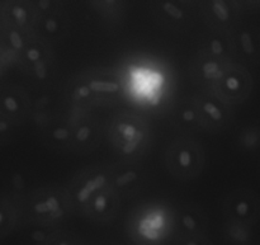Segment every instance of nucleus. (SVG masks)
Masks as SVG:
<instances>
[{"label":"nucleus","instance_id":"nucleus-1","mask_svg":"<svg viewBox=\"0 0 260 245\" xmlns=\"http://www.w3.org/2000/svg\"><path fill=\"white\" fill-rule=\"evenodd\" d=\"M243 146L248 150H255L260 146V127L251 126L241 134Z\"/></svg>","mask_w":260,"mask_h":245},{"label":"nucleus","instance_id":"nucleus-2","mask_svg":"<svg viewBox=\"0 0 260 245\" xmlns=\"http://www.w3.org/2000/svg\"><path fill=\"white\" fill-rule=\"evenodd\" d=\"M229 236L233 240V243L238 245H246L250 241L251 233L250 229L246 225H234L229 230Z\"/></svg>","mask_w":260,"mask_h":245},{"label":"nucleus","instance_id":"nucleus-3","mask_svg":"<svg viewBox=\"0 0 260 245\" xmlns=\"http://www.w3.org/2000/svg\"><path fill=\"white\" fill-rule=\"evenodd\" d=\"M104 185H106V177H104V175H96L94 179L89 180V182L86 183L80 191H79L78 193L79 201H80V202H85V201L90 197V195L94 192V191L99 190V188L103 187Z\"/></svg>","mask_w":260,"mask_h":245},{"label":"nucleus","instance_id":"nucleus-4","mask_svg":"<svg viewBox=\"0 0 260 245\" xmlns=\"http://www.w3.org/2000/svg\"><path fill=\"white\" fill-rule=\"evenodd\" d=\"M240 45L244 53H246L248 56L256 55V42L250 30H243L240 33Z\"/></svg>","mask_w":260,"mask_h":245},{"label":"nucleus","instance_id":"nucleus-5","mask_svg":"<svg viewBox=\"0 0 260 245\" xmlns=\"http://www.w3.org/2000/svg\"><path fill=\"white\" fill-rule=\"evenodd\" d=\"M255 203H251L246 200H241L236 203L235 212L241 219H254L255 218Z\"/></svg>","mask_w":260,"mask_h":245},{"label":"nucleus","instance_id":"nucleus-6","mask_svg":"<svg viewBox=\"0 0 260 245\" xmlns=\"http://www.w3.org/2000/svg\"><path fill=\"white\" fill-rule=\"evenodd\" d=\"M89 88L94 91H107V93H113L119 90V85L113 81H91L89 84Z\"/></svg>","mask_w":260,"mask_h":245},{"label":"nucleus","instance_id":"nucleus-7","mask_svg":"<svg viewBox=\"0 0 260 245\" xmlns=\"http://www.w3.org/2000/svg\"><path fill=\"white\" fill-rule=\"evenodd\" d=\"M212 10L216 17L222 22H226L230 18V10H229L228 4L225 2H218V0L212 2Z\"/></svg>","mask_w":260,"mask_h":245},{"label":"nucleus","instance_id":"nucleus-8","mask_svg":"<svg viewBox=\"0 0 260 245\" xmlns=\"http://www.w3.org/2000/svg\"><path fill=\"white\" fill-rule=\"evenodd\" d=\"M203 76L206 79H217L222 75L220 68L216 63H206L202 68Z\"/></svg>","mask_w":260,"mask_h":245},{"label":"nucleus","instance_id":"nucleus-9","mask_svg":"<svg viewBox=\"0 0 260 245\" xmlns=\"http://www.w3.org/2000/svg\"><path fill=\"white\" fill-rule=\"evenodd\" d=\"M162 8H164V10L170 15V17L175 18V19H182V18L184 17L183 10H180L179 8H178L177 5L173 4V3L165 2L164 4H162Z\"/></svg>","mask_w":260,"mask_h":245},{"label":"nucleus","instance_id":"nucleus-10","mask_svg":"<svg viewBox=\"0 0 260 245\" xmlns=\"http://www.w3.org/2000/svg\"><path fill=\"white\" fill-rule=\"evenodd\" d=\"M141 139H142V132L137 131V134L135 135L134 139H131L129 141H127V144L123 145V147H122V150H123L124 154H131V152L136 149L137 145L140 144Z\"/></svg>","mask_w":260,"mask_h":245},{"label":"nucleus","instance_id":"nucleus-11","mask_svg":"<svg viewBox=\"0 0 260 245\" xmlns=\"http://www.w3.org/2000/svg\"><path fill=\"white\" fill-rule=\"evenodd\" d=\"M203 109H205V112L208 114V116L212 117V118L216 119V121H220V119L222 118V113H221V111L215 106V104L205 103L203 104Z\"/></svg>","mask_w":260,"mask_h":245},{"label":"nucleus","instance_id":"nucleus-12","mask_svg":"<svg viewBox=\"0 0 260 245\" xmlns=\"http://www.w3.org/2000/svg\"><path fill=\"white\" fill-rule=\"evenodd\" d=\"M136 178H137L136 173H135V172H127V173H124V174L119 175V177L117 178L116 185L118 186V187H121V186H126V185H128V183L134 182Z\"/></svg>","mask_w":260,"mask_h":245},{"label":"nucleus","instance_id":"nucleus-13","mask_svg":"<svg viewBox=\"0 0 260 245\" xmlns=\"http://www.w3.org/2000/svg\"><path fill=\"white\" fill-rule=\"evenodd\" d=\"M13 15H14L15 20L18 22V24H24L25 19H27V13L23 8L20 7H14L13 8Z\"/></svg>","mask_w":260,"mask_h":245},{"label":"nucleus","instance_id":"nucleus-14","mask_svg":"<svg viewBox=\"0 0 260 245\" xmlns=\"http://www.w3.org/2000/svg\"><path fill=\"white\" fill-rule=\"evenodd\" d=\"M182 224L183 226H184L185 229H188V230L190 231H194L196 229H197V223H196L194 218L190 215H184L182 218Z\"/></svg>","mask_w":260,"mask_h":245},{"label":"nucleus","instance_id":"nucleus-15","mask_svg":"<svg viewBox=\"0 0 260 245\" xmlns=\"http://www.w3.org/2000/svg\"><path fill=\"white\" fill-rule=\"evenodd\" d=\"M90 91H91V89L89 88V85L79 86V88H76L75 90H74L73 98H74V99L84 98V97H88L89 94H90Z\"/></svg>","mask_w":260,"mask_h":245},{"label":"nucleus","instance_id":"nucleus-16","mask_svg":"<svg viewBox=\"0 0 260 245\" xmlns=\"http://www.w3.org/2000/svg\"><path fill=\"white\" fill-rule=\"evenodd\" d=\"M9 40H10V43H12V46L14 48H17V50H19V48L23 47V41H22V37L19 36V33L18 32H10L9 35Z\"/></svg>","mask_w":260,"mask_h":245},{"label":"nucleus","instance_id":"nucleus-17","mask_svg":"<svg viewBox=\"0 0 260 245\" xmlns=\"http://www.w3.org/2000/svg\"><path fill=\"white\" fill-rule=\"evenodd\" d=\"M89 136H90V127L89 126L80 127L78 130V132H76V140H79L81 142L86 141L89 139Z\"/></svg>","mask_w":260,"mask_h":245},{"label":"nucleus","instance_id":"nucleus-18","mask_svg":"<svg viewBox=\"0 0 260 245\" xmlns=\"http://www.w3.org/2000/svg\"><path fill=\"white\" fill-rule=\"evenodd\" d=\"M35 74L37 75L38 79H45L47 75V70H46V65L42 61H37L35 64Z\"/></svg>","mask_w":260,"mask_h":245},{"label":"nucleus","instance_id":"nucleus-19","mask_svg":"<svg viewBox=\"0 0 260 245\" xmlns=\"http://www.w3.org/2000/svg\"><path fill=\"white\" fill-rule=\"evenodd\" d=\"M45 202H46V206H47V210L50 211V212L55 213V211H58V208H60L57 198L53 197V196H50Z\"/></svg>","mask_w":260,"mask_h":245},{"label":"nucleus","instance_id":"nucleus-20","mask_svg":"<svg viewBox=\"0 0 260 245\" xmlns=\"http://www.w3.org/2000/svg\"><path fill=\"white\" fill-rule=\"evenodd\" d=\"M179 163L182 167H189L190 163H192V157H190V152L188 150H182L180 151Z\"/></svg>","mask_w":260,"mask_h":245},{"label":"nucleus","instance_id":"nucleus-21","mask_svg":"<svg viewBox=\"0 0 260 245\" xmlns=\"http://www.w3.org/2000/svg\"><path fill=\"white\" fill-rule=\"evenodd\" d=\"M106 207H107L106 196H98V197L95 198V202H94V208H95V211L102 212V211L106 210Z\"/></svg>","mask_w":260,"mask_h":245},{"label":"nucleus","instance_id":"nucleus-22","mask_svg":"<svg viewBox=\"0 0 260 245\" xmlns=\"http://www.w3.org/2000/svg\"><path fill=\"white\" fill-rule=\"evenodd\" d=\"M210 48L211 51H212V53H215V55H220V53H222L223 51L222 42H221L220 40H217V38H215V40L211 41Z\"/></svg>","mask_w":260,"mask_h":245},{"label":"nucleus","instance_id":"nucleus-23","mask_svg":"<svg viewBox=\"0 0 260 245\" xmlns=\"http://www.w3.org/2000/svg\"><path fill=\"white\" fill-rule=\"evenodd\" d=\"M122 134H123V137L127 140V141H129L131 139H134L135 135L137 134V130L135 129L134 126H124L122 127Z\"/></svg>","mask_w":260,"mask_h":245},{"label":"nucleus","instance_id":"nucleus-24","mask_svg":"<svg viewBox=\"0 0 260 245\" xmlns=\"http://www.w3.org/2000/svg\"><path fill=\"white\" fill-rule=\"evenodd\" d=\"M69 135H70L69 130L62 129V127H60V129H56L55 131L52 132L53 139H56V140H65V139H68Z\"/></svg>","mask_w":260,"mask_h":245},{"label":"nucleus","instance_id":"nucleus-25","mask_svg":"<svg viewBox=\"0 0 260 245\" xmlns=\"http://www.w3.org/2000/svg\"><path fill=\"white\" fill-rule=\"evenodd\" d=\"M4 104H5V107H7L8 111H10V112L18 111V103H17V101L13 98V97H7V98L4 99Z\"/></svg>","mask_w":260,"mask_h":245},{"label":"nucleus","instance_id":"nucleus-26","mask_svg":"<svg viewBox=\"0 0 260 245\" xmlns=\"http://www.w3.org/2000/svg\"><path fill=\"white\" fill-rule=\"evenodd\" d=\"M226 84H228V88L230 89V90H238L241 85L240 80H239L236 76H230V78L228 79V81H226Z\"/></svg>","mask_w":260,"mask_h":245},{"label":"nucleus","instance_id":"nucleus-27","mask_svg":"<svg viewBox=\"0 0 260 245\" xmlns=\"http://www.w3.org/2000/svg\"><path fill=\"white\" fill-rule=\"evenodd\" d=\"M30 239L36 243H42V241L46 240V234L41 230H35L30 234Z\"/></svg>","mask_w":260,"mask_h":245},{"label":"nucleus","instance_id":"nucleus-28","mask_svg":"<svg viewBox=\"0 0 260 245\" xmlns=\"http://www.w3.org/2000/svg\"><path fill=\"white\" fill-rule=\"evenodd\" d=\"M27 57L29 58L30 61H33V63H37L41 57V52L37 50V48H30V50H28L27 52Z\"/></svg>","mask_w":260,"mask_h":245},{"label":"nucleus","instance_id":"nucleus-29","mask_svg":"<svg viewBox=\"0 0 260 245\" xmlns=\"http://www.w3.org/2000/svg\"><path fill=\"white\" fill-rule=\"evenodd\" d=\"M45 28H46V30H47V32H50V33L56 32V30H57V28H58L57 22H56V20H53V19L46 20Z\"/></svg>","mask_w":260,"mask_h":245},{"label":"nucleus","instance_id":"nucleus-30","mask_svg":"<svg viewBox=\"0 0 260 245\" xmlns=\"http://www.w3.org/2000/svg\"><path fill=\"white\" fill-rule=\"evenodd\" d=\"M182 118L184 119L185 122H190L194 119V112L192 111V109H187V111H184L182 113Z\"/></svg>","mask_w":260,"mask_h":245},{"label":"nucleus","instance_id":"nucleus-31","mask_svg":"<svg viewBox=\"0 0 260 245\" xmlns=\"http://www.w3.org/2000/svg\"><path fill=\"white\" fill-rule=\"evenodd\" d=\"M13 185H14L17 188H23V186H24V182H23L22 175L15 174L14 177H13Z\"/></svg>","mask_w":260,"mask_h":245},{"label":"nucleus","instance_id":"nucleus-32","mask_svg":"<svg viewBox=\"0 0 260 245\" xmlns=\"http://www.w3.org/2000/svg\"><path fill=\"white\" fill-rule=\"evenodd\" d=\"M35 211L37 213H45L48 212L47 210V206H46V202H40L35 206Z\"/></svg>","mask_w":260,"mask_h":245},{"label":"nucleus","instance_id":"nucleus-33","mask_svg":"<svg viewBox=\"0 0 260 245\" xmlns=\"http://www.w3.org/2000/svg\"><path fill=\"white\" fill-rule=\"evenodd\" d=\"M182 245H206V244L201 243V241L196 240V239H188V240H185Z\"/></svg>","mask_w":260,"mask_h":245},{"label":"nucleus","instance_id":"nucleus-34","mask_svg":"<svg viewBox=\"0 0 260 245\" xmlns=\"http://www.w3.org/2000/svg\"><path fill=\"white\" fill-rule=\"evenodd\" d=\"M50 5H51V3L47 2V0H41V2L38 3V7L43 10L47 9V8H50Z\"/></svg>","mask_w":260,"mask_h":245},{"label":"nucleus","instance_id":"nucleus-35","mask_svg":"<svg viewBox=\"0 0 260 245\" xmlns=\"http://www.w3.org/2000/svg\"><path fill=\"white\" fill-rule=\"evenodd\" d=\"M160 101V94H151V104L156 106Z\"/></svg>","mask_w":260,"mask_h":245},{"label":"nucleus","instance_id":"nucleus-36","mask_svg":"<svg viewBox=\"0 0 260 245\" xmlns=\"http://www.w3.org/2000/svg\"><path fill=\"white\" fill-rule=\"evenodd\" d=\"M8 124H5V122H0V132L2 131H5V130H8Z\"/></svg>","mask_w":260,"mask_h":245},{"label":"nucleus","instance_id":"nucleus-37","mask_svg":"<svg viewBox=\"0 0 260 245\" xmlns=\"http://www.w3.org/2000/svg\"><path fill=\"white\" fill-rule=\"evenodd\" d=\"M53 245H73V244H71L70 241H68V240H62V241H58V243H56Z\"/></svg>","mask_w":260,"mask_h":245},{"label":"nucleus","instance_id":"nucleus-38","mask_svg":"<svg viewBox=\"0 0 260 245\" xmlns=\"http://www.w3.org/2000/svg\"><path fill=\"white\" fill-rule=\"evenodd\" d=\"M3 219H4V216H3V213L0 212V225H2V223H3Z\"/></svg>","mask_w":260,"mask_h":245}]
</instances>
